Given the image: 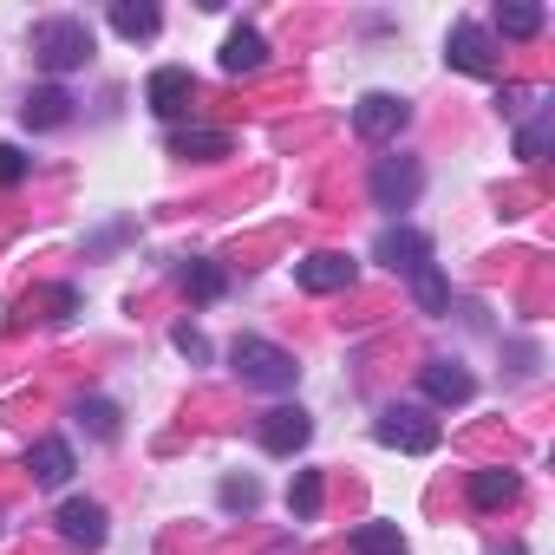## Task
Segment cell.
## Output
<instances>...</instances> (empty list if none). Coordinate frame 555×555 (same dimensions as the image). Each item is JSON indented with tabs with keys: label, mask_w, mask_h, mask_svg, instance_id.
Segmentation results:
<instances>
[{
	"label": "cell",
	"mask_w": 555,
	"mask_h": 555,
	"mask_svg": "<svg viewBox=\"0 0 555 555\" xmlns=\"http://www.w3.org/2000/svg\"><path fill=\"white\" fill-rule=\"evenodd\" d=\"M27 170H34V157H27L21 144H0V190H14Z\"/></svg>",
	"instance_id": "26"
},
{
	"label": "cell",
	"mask_w": 555,
	"mask_h": 555,
	"mask_svg": "<svg viewBox=\"0 0 555 555\" xmlns=\"http://www.w3.org/2000/svg\"><path fill=\"white\" fill-rule=\"evenodd\" d=\"M444 60H451L457 73H470V79H490V73H496V40H490L477 21H457L451 40H444Z\"/></svg>",
	"instance_id": "6"
},
{
	"label": "cell",
	"mask_w": 555,
	"mask_h": 555,
	"mask_svg": "<svg viewBox=\"0 0 555 555\" xmlns=\"http://www.w3.org/2000/svg\"><path fill=\"white\" fill-rule=\"evenodd\" d=\"M373 438L386 444V451H412V457H425V451H438V418H425L418 405H392V412H379V425H373Z\"/></svg>",
	"instance_id": "3"
},
{
	"label": "cell",
	"mask_w": 555,
	"mask_h": 555,
	"mask_svg": "<svg viewBox=\"0 0 555 555\" xmlns=\"http://www.w3.org/2000/svg\"><path fill=\"white\" fill-rule=\"evenodd\" d=\"M34 53L47 73H79L92 60V27L86 21H40L34 27Z\"/></svg>",
	"instance_id": "2"
},
{
	"label": "cell",
	"mask_w": 555,
	"mask_h": 555,
	"mask_svg": "<svg viewBox=\"0 0 555 555\" xmlns=\"http://www.w3.org/2000/svg\"><path fill=\"white\" fill-rule=\"evenodd\" d=\"M295 282H301L308 295H340V288H353V261H347L340 248H314V255L295 261Z\"/></svg>",
	"instance_id": "8"
},
{
	"label": "cell",
	"mask_w": 555,
	"mask_h": 555,
	"mask_svg": "<svg viewBox=\"0 0 555 555\" xmlns=\"http://www.w3.org/2000/svg\"><path fill=\"white\" fill-rule=\"evenodd\" d=\"M412 125V105L399 99V92H366L360 105H353V131L366 138V144H386V138H399Z\"/></svg>",
	"instance_id": "4"
},
{
	"label": "cell",
	"mask_w": 555,
	"mask_h": 555,
	"mask_svg": "<svg viewBox=\"0 0 555 555\" xmlns=\"http://www.w3.org/2000/svg\"><path fill=\"white\" fill-rule=\"evenodd\" d=\"M373 261H386L399 274H418V268H431V235H418V229H379Z\"/></svg>",
	"instance_id": "9"
},
{
	"label": "cell",
	"mask_w": 555,
	"mask_h": 555,
	"mask_svg": "<svg viewBox=\"0 0 555 555\" xmlns=\"http://www.w3.org/2000/svg\"><path fill=\"white\" fill-rule=\"evenodd\" d=\"M170 157H229V138L222 131H177Z\"/></svg>",
	"instance_id": "22"
},
{
	"label": "cell",
	"mask_w": 555,
	"mask_h": 555,
	"mask_svg": "<svg viewBox=\"0 0 555 555\" xmlns=\"http://www.w3.org/2000/svg\"><path fill=\"white\" fill-rule=\"evenodd\" d=\"M412 301H418V314H444L451 308V282H444L438 268H418L412 274Z\"/></svg>",
	"instance_id": "20"
},
{
	"label": "cell",
	"mask_w": 555,
	"mask_h": 555,
	"mask_svg": "<svg viewBox=\"0 0 555 555\" xmlns=\"http://www.w3.org/2000/svg\"><path fill=\"white\" fill-rule=\"evenodd\" d=\"M308 438H314V418H308L301 405H274V412L261 418V444H268L274 457H295Z\"/></svg>",
	"instance_id": "10"
},
{
	"label": "cell",
	"mask_w": 555,
	"mask_h": 555,
	"mask_svg": "<svg viewBox=\"0 0 555 555\" xmlns=\"http://www.w3.org/2000/svg\"><path fill=\"white\" fill-rule=\"evenodd\" d=\"M470 509H509L516 496H522V483H516V470H496V464H483V470H470Z\"/></svg>",
	"instance_id": "13"
},
{
	"label": "cell",
	"mask_w": 555,
	"mask_h": 555,
	"mask_svg": "<svg viewBox=\"0 0 555 555\" xmlns=\"http://www.w3.org/2000/svg\"><path fill=\"white\" fill-rule=\"evenodd\" d=\"M418 386H425V399H438V405H464V399L477 392V379H470L464 366H451V360H431V366L418 373Z\"/></svg>",
	"instance_id": "14"
},
{
	"label": "cell",
	"mask_w": 555,
	"mask_h": 555,
	"mask_svg": "<svg viewBox=\"0 0 555 555\" xmlns=\"http://www.w3.org/2000/svg\"><path fill=\"white\" fill-rule=\"evenodd\" d=\"M144 105H151L157 118H183V112L196 105V79H190V66H157V73L144 79Z\"/></svg>",
	"instance_id": "7"
},
{
	"label": "cell",
	"mask_w": 555,
	"mask_h": 555,
	"mask_svg": "<svg viewBox=\"0 0 555 555\" xmlns=\"http://www.w3.org/2000/svg\"><path fill=\"white\" fill-rule=\"evenodd\" d=\"M79 425H86L92 438H118V405H112V399H86V405H79Z\"/></svg>",
	"instance_id": "25"
},
{
	"label": "cell",
	"mask_w": 555,
	"mask_h": 555,
	"mask_svg": "<svg viewBox=\"0 0 555 555\" xmlns=\"http://www.w3.org/2000/svg\"><path fill=\"white\" fill-rule=\"evenodd\" d=\"M261 66H268L261 34H255V27H235V34L222 40V73H235V79H242V73H261Z\"/></svg>",
	"instance_id": "15"
},
{
	"label": "cell",
	"mask_w": 555,
	"mask_h": 555,
	"mask_svg": "<svg viewBox=\"0 0 555 555\" xmlns=\"http://www.w3.org/2000/svg\"><path fill=\"white\" fill-rule=\"evenodd\" d=\"M261 503V483L255 477H229L222 483V509H255Z\"/></svg>",
	"instance_id": "27"
},
{
	"label": "cell",
	"mask_w": 555,
	"mask_h": 555,
	"mask_svg": "<svg viewBox=\"0 0 555 555\" xmlns=\"http://www.w3.org/2000/svg\"><path fill=\"white\" fill-rule=\"evenodd\" d=\"M496 34L503 40H535L542 34V8H535V0H503V8H496Z\"/></svg>",
	"instance_id": "18"
},
{
	"label": "cell",
	"mask_w": 555,
	"mask_h": 555,
	"mask_svg": "<svg viewBox=\"0 0 555 555\" xmlns=\"http://www.w3.org/2000/svg\"><path fill=\"white\" fill-rule=\"evenodd\" d=\"M21 125L27 131H60V125H73V99L60 86H34L27 105H21Z\"/></svg>",
	"instance_id": "12"
},
{
	"label": "cell",
	"mask_w": 555,
	"mask_h": 555,
	"mask_svg": "<svg viewBox=\"0 0 555 555\" xmlns=\"http://www.w3.org/2000/svg\"><path fill=\"white\" fill-rule=\"evenodd\" d=\"M27 470H34V483H66L73 477V444L66 438H40L27 451Z\"/></svg>",
	"instance_id": "16"
},
{
	"label": "cell",
	"mask_w": 555,
	"mask_h": 555,
	"mask_svg": "<svg viewBox=\"0 0 555 555\" xmlns=\"http://www.w3.org/2000/svg\"><path fill=\"white\" fill-rule=\"evenodd\" d=\"M183 288H190V301H216V295L229 288V274H222L216 261H190V268H183Z\"/></svg>",
	"instance_id": "21"
},
{
	"label": "cell",
	"mask_w": 555,
	"mask_h": 555,
	"mask_svg": "<svg viewBox=\"0 0 555 555\" xmlns=\"http://www.w3.org/2000/svg\"><path fill=\"white\" fill-rule=\"evenodd\" d=\"M353 555H405L399 522H360L353 529Z\"/></svg>",
	"instance_id": "19"
},
{
	"label": "cell",
	"mask_w": 555,
	"mask_h": 555,
	"mask_svg": "<svg viewBox=\"0 0 555 555\" xmlns=\"http://www.w3.org/2000/svg\"><path fill=\"white\" fill-rule=\"evenodd\" d=\"M548 138H555V112H542V118H529V125L516 131V157H529V164H542V151H548Z\"/></svg>",
	"instance_id": "24"
},
{
	"label": "cell",
	"mask_w": 555,
	"mask_h": 555,
	"mask_svg": "<svg viewBox=\"0 0 555 555\" xmlns=\"http://www.w3.org/2000/svg\"><path fill=\"white\" fill-rule=\"evenodd\" d=\"M418 190H425V170H418L412 157H379V164H373V203H379V209H412Z\"/></svg>",
	"instance_id": "5"
},
{
	"label": "cell",
	"mask_w": 555,
	"mask_h": 555,
	"mask_svg": "<svg viewBox=\"0 0 555 555\" xmlns=\"http://www.w3.org/2000/svg\"><path fill=\"white\" fill-rule=\"evenodd\" d=\"M164 27V14L151 8V0H112V34H125V40H151Z\"/></svg>",
	"instance_id": "17"
},
{
	"label": "cell",
	"mask_w": 555,
	"mask_h": 555,
	"mask_svg": "<svg viewBox=\"0 0 555 555\" xmlns=\"http://www.w3.org/2000/svg\"><path fill=\"white\" fill-rule=\"evenodd\" d=\"M321 496H327L321 470H295V483H288V509H295V516H321Z\"/></svg>",
	"instance_id": "23"
},
{
	"label": "cell",
	"mask_w": 555,
	"mask_h": 555,
	"mask_svg": "<svg viewBox=\"0 0 555 555\" xmlns=\"http://www.w3.org/2000/svg\"><path fill=\"white\" fill-rule=\"evenodd\" d=\"M229 366L242 373V386H261V392H288L295 379H301V366H295V353L288 347H274V340H235L229 347Z\"/></svg>",
	"instance_id": "1"
},
{
	"label": "cell",
	"mask_w": 555,
	"mask_h": 555,
	"mask_svg": "<svg viewBox=\"0 0 555 555\" xmlns=\"http://www.w3.org/2000/svg\"><path fill=\"white\" fill-rule=\"evenodd\" d=\"M60 535H66L73 548H99V542H105V503L66 496V503H60Z\"/></svg>",
	"instance_id": "11"
},
{
	"label": "cell",
	"mask_w": 555,
	"mask_h": 555,
	"mask_svg": "<svg viewBox=\"0 0 555 555\" xmlns=\"http://www.w3.org/2000/svg\"><path fill=\"white\" fill-rule=\"evenodd\" d=\"M170 340H177V353H183V360H209V340H203L196 327H177Z\"/></svg>",
	"instance_id": "28"
}]
</instances>
